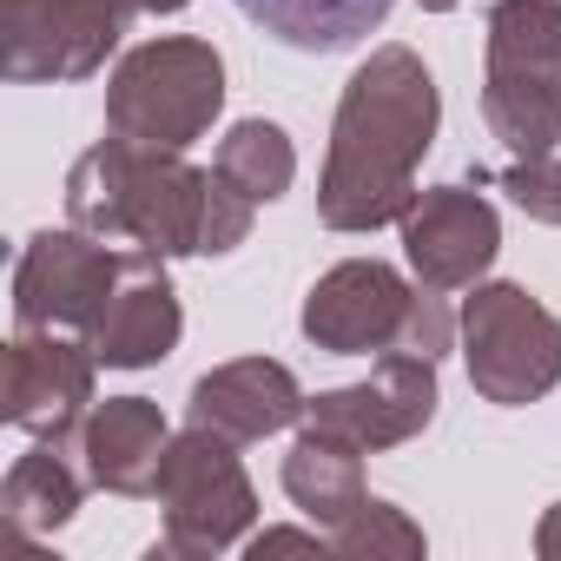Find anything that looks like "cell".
<instances>
[{
  "label": "cell",
  "mask_w": 561,
  "mask_h": 561,
  "mask_svg": "<svg viewBox=\"0 0 561 561\" xmlns=\"http://www.w3.org/2000/svg\"><path fill=\"white\" fill-rule=\"evenodd\" d=\"M67 218L119 251H159V257H225L251 238L257 205L211 165H185L165 146L139 139H100L67 172Z\"/></svg>",
  "instance_id": "obj_1"
},
{
  "label": "cell",
  "mask_w": 561,
  "mask_h": 561,
  "mask_svg": "<svg viewBox=\"0 0 561 561\" xmlns=\"http://www.w3.org/2000/svg\"><path fill=\"white\" fill-rule=\"evenodd\" d=\"M436 126H443V93H436L423 54L377 47L337 100L318 218L331 231L397 225L416 198V165L436 146Z\"/></svg>",
  "instance_id": "obj_2"
},
{
  "label": "cell",
  "mask_w": 561,
  "mask_h": 561,
  "mask_svg": "<svg viewBox=\"0 0 561 561\" xmlns=\"http://www.w3.org/2000/svg\"><path fill=\"white\" fill-rule=\"evenodd\" d=\"M305 337L331 357H383V351H416V357H443L449 337L462 324H449L443 291L410 285V277L383 257H344L331 264L311 298H305Z\"/></svg>",
  "instance_id": "obj_3"
},
{
  "label": "cell",
  "mask_w": 561,
  "mask_h": 561,
  "mask_svg": "<svg viewBox=\"0 0 561 561\" xmlns=\"http://www.w3.org/2000/svg\"><path fill=\"white\" fill-rule=\"evenodd\" d=\"M482 119L515 159H541L561 146V0L489 8Z\"/></svg>",
  "instance_id": "obj_4"
},
{
  "label": "cell",
  "mask_w": 561,
  "mask_h": 561,
  "mask_svg": "<svg viewBox=\"0 0 561 561\" xmlns=\"http://www.w3.org/2000/svg\"><path fill=\"white\" fill-rule=\"evenodd\" d=\"M225 113V60L198 34L139 41L106 80V133L185 152Z\"/></svg>",
  "instance_id": "obj_5"
},
{
  "label": "cell",
  "mask_w": 561,
  "mask_h": 561,
  "mask_svg": "<svg viewBox=\"0 0 561 561\" xmlns=\"http://www.w3.org/2000/svg\"><path fill=\"white\" fill-rule=\"evenodd\" d=\"M159 508H165V535L152 554H185V561H205V554H225L251 535L257 522V489L238 462V443L218 436V430H185L172 436L165 462H159Z\"/></svg>",
  "instance_id": "obj_6"
},
{
  "label": "cell",
  "mask_w": 561,
  "mask_h": 561,
  "mask_svg": "<svg viewBox=\"0 0 561 561\" xmlns=\"http://www.w3.org/2000/svg\"><path fill=\"white\" fill-rule=\"evenodd\" d=\"M462 364L482 403L522 410L561 383V318L522 285H469Z\"/></svg>",
  "instance_id": "obj_7"
},
{
  "label": "cell",
  "mask_w": 561,
  "mask_h": 561,
  "mask_svg": "<svg viewBox=\"0 0 561 561\" xmlns=\"http://www.w3.org/2000/svg\"><path fill=\"white\" fill-rule=\"evenodd\" d=\"M126 21L119 0H0V73L14 87L93 80Z\"/></svg>",
  "instance_id": "obj_8"
},
{
  "label": "cell",
  "mask_w": 561,
  "mask_h": 561,
  "mask_svg": "<svg viewBox=\"0 0 561 561\" xmlns=\"http://www.w3.org/2000/svg\"><path fill=\"white\" fill-rule=\"evenodd\" d=\"M126 251L67 225V231H34L21 264H14V324L21 331H93L106 311V291L119 277Z\"/></svg>",
  "instance_id": "obj_9"
},
{
  "label": "cell",
  "mask_w": 561,
  "mask_h": 561,
  "mask_svg": "<svg viewBox=\"0 0 561 561\" xmlns=\"http://www.w3.org/2000/svg\"><path fill=\"white\" fill-rule=\"evenodd\" d=\"M93 344L73 331H21L8 344V377H0V416L27 430L34 443H80L93 416Z\"/></svg>",
  "instance_id": "obj_10"
},
{
  "label": "cell",
  "mask_w": 561,
  "mask_h": 561,
  "mask_svg": "<svg viewBox=\"0 0 561 561\" xmlns=\"http://www.w3.org/2000/svg\"><path fill=\"white\" fill-rule=\"evenodd\" d=\"M443 390H436V357H416V351H383L370 364L364 383H344V390H318L305 403V423L324 430V436H344L351 449L377 456V449H397L410 436L430 430Z\"/></svg>",
  "instance_id": "obj_11"
},
{
  "label": "cell",
  "mask_w": 561,
  "mask_h": 561,
  "mask_svg": "<svg viewBox=\"0 0 561 561\" xmlns=\"http://www.w3.org/2000/svg\"><path fill=\"white\" fill-rule=\"evenodd\" d=\"M397 225H403V257L416 271V285L430 291L482 285V271L502 251V218L476 185H423Z\"/></svg>",
  "instance_id": "obj_12"
},
{
  "label": "cell",
  "mask_w": 561,
  "mask_h": 561,
  "mask_svg": "<svg viewBox=\"0 0 561 561\" xmlns=\"http://www.w3.org/2000/svg\"><path fill=\"white\" fill-rule=\"evenodd\" d=\"M179 331H185V311H179V291L165 277V257L159 251H126L113 291H106V311L87 331L93 357L106 370H152L179 351Z\"/></svg>",
  "instance_id": "obj_13"
},
{
  "label": "cell",
  "mask_w": 561,
  "mask_h": 561,
  "mask_svg": "<svg viewBox=\"0 0 561 561\" xmlns=\"http://www.w3.org/2000/svg\"><path fill=\"white\" fill-rule=\"evenodd\" d=\"M305 403H311L305 383L277 364V357H231V364H218V370H205L192 383L185 416L198 430L231 436V443H264L277 430L305 423Z\"/></svg>",
  "instance_id": "obj_14"
},
{
  "label": "cell",
  "mask_w": 561,
  "mask_h": 561,
  "mask_svg": "<svg viewBox=\"0 0 561 561\" xmlns=\"http://www.w3.org/2000/svg\"><path fill=\"white\" fill-rule=\"evenodd\" d=\"M165 449H172V430L152 397H106L80 430V469L106 495H152Z\"/></svg>",
  "instance_id": "obj_15"
},
{
  "label": "cell",
  "mask_w": 561,
  "mask_h": 561,
  "mask_svg": "<svg viewBox=\"0 0 561 561\" xmlns=\"http://www.w3.org/2000/svg\"><path fill=\"white\" fill-rule=\"evenodd\" d=\"M390 8L397 0H238V14L291 54H351L390 21Z\"/></svg>",
  "instance_id": "obj_16"
},
{
  "label": "cell",
  "mask_w": 561,
  "mask_h": 561,
  "mask_svg": "<svg viewBox=\"0 0 561 561\" xmlns=\"http://www.w3.org/2000/svg\"><path fill=\"white\" fill-rule=\"evenodd\" d=\"M285 495L318 522V528H337L344 515H357V502L370 495L364 489V449H351L344 436H324V430H298L291 456H285Z\"/></svg>",
  "instance_id": "obj_17"
},
{
  "label": "cell",
  "mask_w": 561,
  "mask_h": 561,
  "mask_svg": "<svg viewBox=\"0 0 561 561\" xmlns=\"http://www.w3.org/2000/svg\"><path fill=\"white\" fill-rule=\"evenodd\" d=\"M80 469L67 462V449L60 443H34L14 469H8V482H0V515H8V528L21 535V541H41V535H54V528H67L73 522V508H80Z\"/></svg>",
  "instance_id": "obj_18"
},
{
  "label": "cell",
  "mask_w": 561,
  "mask_h": 561,
  "mask_svg": "<svg viewBox=\"0 0 561 561\" xmlns=\"http://www.w3.org/2000/svg\"><path fill=\"white\" fill-rule=\"evenodd\" d=\"M251 205H271V198H285L291 179H298V146L291 133L277 126V119H238L225 139H218V159H211Z\"/></svg>",
  "instance_id": "obj_19"
},
{
  "label": "cell",
  "mask_w": 561,
  "mask_h": 561,
  "mask_svg": "<svg viewBox=\"0 0 561 561\" xmlns=\"http://www.w3.org/2000/svg\"><path fill=\"white\" fill-rule=\"evenodd\" d=\"M331 554H344V561H416L423 554V528L397 502L364 495L357 515H344L331 528Z\"/></svg>",
  "instance_id": "obj_20"
},
{
  "label": "cell",
  "mask_w": 561,
  "mask_h": 561,
  "mask_svg": "<svg viewBox=\"0 0 561 561\" xmlns=\"http://www.w3.org/2000/svg\"><path fill=\"white\" fill-rule=\"evenodd\" d=\"M495 185L541 225H561V152H541V159H515L495 172Z\"/></svg>",
  "instance_id": "obj_21"
},
{
  "label": "cell",
  "mask_w": 561,
  "mask_h": 561,
  "mask_svg": "<svg viewBox=\"0 0 561 561\" xmlns=\"http://www.w3.org/2000/svg\"><path fill=\"white\" fill-rule=\"evenodd\" d=\"M331 548V535H318V528H264V535H251V561H264V554H324Z\"/></svg>",
  "instance_id": "obj_22"
},
{
  "label": "cell",
  "mask_w": 561,
  "mask_h": 561,
  "mask_svg": "<svg viewBox=\"0 0 561 561\" xmlns=\"http://www.w3.org/2000/svg\"><path fill=\"white\" fill-rule=\"evenodd\" d=\"M535 554H541V561H561V502L541 515V528H535Z\"/></svg>",
  "instance_id": "obj_23"
},
{
  "label": "cell",
  "mask_w": 561,
  "mask_h": 561,
  "mask_svg": "<svg viewBox=\"0 0 561 561\" xmlns=\"http://www.w3.org/2000/svg\"><path fill=\"white\" fill-rule=\"evenodd\" d=\"M126 14H179V8H192V0H119Z\"/></svg>",
  "instance_id": "obj_24"
},
{
  "label": "cell",
  "mask_w": 561,
  "mask_h": 561,
  "mask_svg": "<svg viewBox=\"0 0 561 561\" xmlns=\"http://www.w3.org/2000/svg\"><path fill=\"white\" fill-rule=\"evenodd\" d=\"M456 8V0H423V14H449Z\"/></svg>",
  "instance_id": "obj_25"
}]
</instances>
